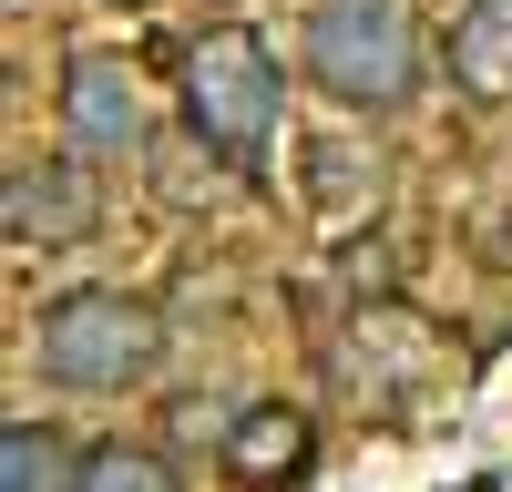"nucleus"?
Masks as SVG:
<instances>
[{
  "label": "nucleus",
  "instance_id": "1",
  "mask_svg": "<svg viewBox=\"0 0 512 492\" xmlns=\"http://www.w3.org/2000/svg\"><path fill=\"white\" fill-rule=\"evenodd\" d=\"M308 82L338 113H400L420 93L410 0H308Z\"/></svg>",
  "mask_w": 512,
  "mask_h": 492
},
{
  "label": "nucleus",
  "instance_id": "2",
  "mask_svg": "<svg viewBox=\"0 0 512 492\" xmlns=\"http://www.w3.org/2000/svg\"><path fill=\"white\" fill-rule=\"evenodd\" d=\"M31 359H41V380L52 390H134L154 380V359H164V318L144 298H123V287H62L52 308L31 318Z\"/></svg>",
  "mask_w": 512,
  "mask_h": 492
},
{
  "label": "nucleus",
  "instance_id": "3",
  "mask_svg": "<svg viewBox=\"0 0 512 492\" xmlns=\"http://www.w3.org/2000/svg\"><path fill=\"white\" fill-rule=\"evenodd\" d=\"M277 103H287V82H277V52L256 41L246 21H216L185 52V134L205 154H226V164H256L277 134Z\"/></svg>",
  "mask_w": 512,
  "mask_h": 492
},
{
  "label": "nucleus",
  "instance_id": "4",
  "mask_svg": "<svg viewBox=\"0 0 512 492\" xmlns=\"http://www.w3.org/2000/svg\"><path fill=\"white\" fill-rule=\"evenodd\" d=\"M93 216H103V185L82 175V144L72 154H21L11 185H0L11 246H72V236H93Z\"/></svg>",
  "mask_w": 512,
  "mask_h": 492
},
{
  "label": "nucleus",
  "instance_id": "5",
  "mask_svg": "<svg viewBox=\"0 0 512 492\" xmlns=\"http://www.w3.org/2000/svg\"><path fill=\"white\" fill-rule=\"evenodd\" d=\"M62 123L82 154H134L144 144V82L123 52H72L62 62Z\"/></svg>",
  "mask_w": 512,
  "mask_h": 492
},
{
  "label": "nucleus",
  "instance_id": "6",
  "mask_svg": "<svg viewBox=\"0 0 512 492\" xmlns=\"http://www.w3.org/2000/svg\"><path fill=\"white\" fill-rule=\"evenodd\" d=\"M308 451H318V431H308V410H287V400H267V410H246V421L226 431V472L236 482H297L308 472Z\"/></svg>",
  "mask_w": 512,
  "mask_h": 492
},
{
  "label": "nucleus",
  "instance_id": "7",
  "mask_svg": "<svg viewBox=\"0 0 512 492\" xmlns=\"http://www.w3.org/2000/svg\"><path fill=\"white\" fill-rule=\"evenodd\" d=\"M451 82L472 103H512V0H461V21H451Z\"/></svg>",
  "mask_w": 512,
  "mask_h": 492
},
{
  "label": "nucleus",
  "instance_id": "8",
  "mask_svg": "<svg viewBox=\"0 0 512 492\" xmlns=\"http://www.w3.org/2000/svg\"><path fill=\"white\" fill-rule=\"evenodd\" d=\"M82 462L52 441V421H11L0 431V492H72Z\"/></svg>",
  "mask_w": 512,
  "mask_h": 492
},
{
  "label": "nucleus",
  "instance_id": "9",
  "mask_svg": "<svg viewBox=\"0 0 512 492\" xmlns=\"http://www.w3.org/2000/svg\"><path fill=\"white\" fill-rule=\"evenodd\" d=\"M72 492H185V482H175V462H164L154 441H93Z\"/></svg>",
  "mask_w": 512,
  "mask_h": 492
}]
</instances>
